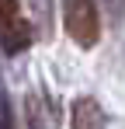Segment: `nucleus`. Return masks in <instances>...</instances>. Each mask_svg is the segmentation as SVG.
Instances as JSON below:
<instances>
[{
  "instance_id": "39448f33",
  "label": "nucleus",
  "mask_w": 125,
  "mask_h": 129,
  "mask_svg": "<svg viewBox=\"0 0 125 129\" xmlns=\"http://www.w3.org/2000/svg\"><path fill=\"white\" fill-rule=\"evenodd\" d=\"M14 14H21L18 0H0V21H7V18H14Z\"/></svg>"
},
{
  "instance_id": "f03ea898",
  "label": "nucleus",
  "mask_w": 125,
  "mask_h": 129,
  "mask_svg": "<svg viewBox=\"0 0 125 129\" xmlns=\"http://www.w3.org/2000/svg\"><path fill=\"white\" fill-rule=\"evenodd\" d=\"M0 45H4V52H7V56L24 52V49L31 45V24L24 21L21 14L7 18V21H0Z\"/></svg>"
},
{
  "instance_id": "423d86ee",
  "label": "nucleus",
  "mask_w": 125,
  "mask_h": 129,
  "mask_svg": "<svg viewBox=\"0 0 125 129\" xmlns=\"http://www.w3.org/2000/svg\"><path fill=\"white\" fill-rule=\"evenodd\" d=\"M0 129H11V126H7V122H4V126H0Z\"/></svg>"
},
{
  "instance_id": "20e7f679",
  "label": "nucleus",
  "mask_w": 125,
  "mask_h": 129,
  "mask_svg": "<svg viewBox=\"0 0 125 129\" xmlns=\"http://www.w3.org/2000/svg\"><path fill=\"white\" fill-rule=\"evenodd\" d=\"M24 115H28V129H49L45 115H42V101L35 98V94L24 98Z\"/></svg>"
},
{
  "instance_id": "f257e3e1",
  "label": "nucleus",
  "mask_w": 125,
  "mask_h": 129,
  "mask_svg": "<svg viewBox=\"0 0 125 129\" xmlns=\"http://www.w3.org/2000/svg\"><path fill=\"white\" fill-rule=\"evenodd\" d=\"M62 28L80 49H94L101 39V14L94 0H62Z\"/></svg>"
},
{
  "instance_id": "7ed1b4c3",
  "label": "nucleus",
  "mask_w": 125,
  "mask_h": 129,
  "mask_svg": "<svg viewBox=\"0 0 125 129\" xmlns=\"http://www.w3.org/2000/svg\"><path fill=\"white\" fill-rule=\"evenodd\" d=\"M70 126L73 129H104V112L94 98H77L70 108Z\"/></svg>"
}]
</instances>
